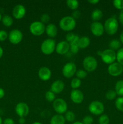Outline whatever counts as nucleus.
I'll return each instance as SVG.
<instances>
[{
	"mask_svg": "<svg viewBox=\"0 0 123 124\" xmlns=\"http://www.w3.org/2000/svg\"><path fill=\"white\" fill-rule=\"evenodd\" d=\"M59 26L63 31H69L75 27L76 21L72 16H67L60 19L59 22Z\"/></svg>",
	"mask_w": 123,
	"mask_h": 124,
	"instance_id": "1",
	"label": "nucleus"
},
{
	"mask_svg": "<svg viewBox=\"0 0 123 124\" xmlns=\"http://www.w3.org/2000/svg\"><path fill=\"white\" fill-rule=\"evenodd\" d=\"M104 31L108 35H113L117 32L118 29V22L116 18L111 17L108 18L105 21L104 25Z\"/></svg>",
	"mask_w": 123,
	"mask_h": 124,
	"instance_id": "2",
	"label": "nucleus"
},
{
	"mask_svg": "<svg viewBox=\"0 0 123 124\" xmlns=\"http://www.w3.org/2000/svg\"><path fill=\"white\" fill-rule=\"evenodd\" d=\"M55 42L53 39H47L42 43L41 46V52L46 55H49L55 50Z\"/></svg>",
	"mask_w": 123,
	"mask_h": 124,
	"instance_id": "3",
	"label": "nucleus"
},
{
	"mask_svg": "<svg viewBox=\"0 0 123 124\" xmlns=\"http://www.w3.org/2000/svg\"><path fill=\"white\" fill-rule=\"evenodd\" d=\"M100 56L102 61L109 65L114 63L116 59V53L115 52V51L110 49H106L101 52Z\"/></svg>",
	"mask_w": 123,
	"mask_h": 124,
	"instance_id": "4",
	"label": "nucleus"
},
{
	"mask_svg": "<svg viewBox=\"0 0 123 124\" xmlns=\"http://www.w3.org/2000/svg\"><path fill=\"white\" fill-rule=\"evenodd\" d=\"M83 65L86 71L91 72L96 70L98 65L97 61L94 57L92 56H88L86 57L83 60Z\"/></svg>",
	"mask_w": 123,
	"mask_h": 124,
	"instance_id": "5",
	"label": "nucleus"
},
{
	"mask_svg": "<svg viewBox=\"0 0 123 124\" xmlns=\"http://www.w3.org/2000/svg\"><path fill=\"white\" fill-rule=\"evenodd\" d=\"M30 31L34 36H41L45 31V26L41 21L33 22L30 26Z\"/></svg>",
	"mask_w": 123,
	"mask_h": 124,
	"instance_id": "6",
	"label": "nucleus"
},
{
	"mask_svg": "<svg viewBox=\"0 0 123 124\" xmlns=\"http://www.w3.org/2000/svg\"><path fill=\"white\" fill-rule=\"evenodd\" d=\"M89 110L93 115H100L104 111V106L101 102L94 101L89 104Z\"/></svg>",
	"mask_w": 123,
	"mask_h": 124,
	"instance_id": "7",
	"label": "nucleus"
},
{
	"mask_svg": "<svg viewBox=\"0 0 123 124\" xmlns=\"http://www.w3.org/2000/svg\"><path fill=\"white\" fill-rule=\"evenodd\" d=\"M53 108L55 112L59 115H62L65 113L67 111L68 104L65 100L58 98L53 102Z\"/></svg>",
	"mask_w": 123,
	"mask_h": 124,
	"instance_id": "8",
	"label": "nucleus"
},
{
	"mask_svg": "<svg viewBox=\"0 0 123 124\" xmlns=\"http://www.w3.org/2000/svg\"><path fill=\"white\" fill-rule=\"evenodd\" d=\"M77 72V67L74 63L68 62L65 64L62 69L63 75L66 78L72 77Z\"/></svg>",
	"mask_w": 123,
	"mask_h": 124,
	"instance_id": "9",
	"label": "nucleus"
},
{
	"mask_svg": "<svg viewBox=\"0 0 123 124\" xmlns=\"http://www.w3.org/2000/svg\"><path fill=\"white\" fill-rule=\"evenodd\" d=\"M8 39L10 42L14 45L18 44L21 42L23 38L22 33L18 29L12 30L8 34Z\"/></svg>",
	"mask_w": 123,
	"mask_h": 124,
	"instance_id": "10",
	"label": "nucleus"
},
{
	"mask_svg": "<svg viewBox=\"0 0 123 124\" xmlns=\"http://www.w3.org/2000/svg\"><path fill=\"white\" fill-rule=\"evenodd\" d=\"M123 71V66L118 62L110 64L108 67V73L112 76H118Z\"/></svg>",
	"mask_w": 123,
	"mask_h": 124,
	"instance_id": "11",
	"label": "nucleus"
},
{
	"mask_svg": "<svg viewBox=\"0 0 123 124\" xmlns=\"http://www.w3.org/2000/svg\"><path fill=\"white\" fill-rule=\"evenodd\" d=\"M16 113L20 117H24L29 113V107L26 103L19 102L15 107Z\"/></svg>",
	"mask_w": 123,
	"mask_h": 124,
	"instance_id": "12",
	"label": "nucleus"
},
{
	"mask_svg": "<svg viewBox=\"0 0 123 124\" xmlns=\"http://www.w3.org/2000/svg\"><path fill=\"white\" fill-rule=\"evenodd\" d=\"M90 30L94 36H101L104 32V25L100 22H94L90 25Z\"/></svg>",
	"mask_w": 123,
	"mask_h": 124,
	"instance_id": "13",
	"label": "nucleus"
},
{
	"mask_svg": "<svg viewBox=\"0 0 123 124\" xmlns=\"http://www.w3.org/2000/svg\"><path fill=\"white\" fill-rule=\"evenodd\" d=\"M26 13V10L25 7L21 4H18L14 6L12 10V15L14 18L17 19H20L24 18Z\"/></svg>",
	"mask_w": 123,
	"mask_h": 124,
	"instance_id": "14",
	"label": "nucleus"
},
{
	"mask_svg": "<svg viewBox=\"0 0 123 124\" xmlns=\"http://www.w3.org/2000/svg\"><path fill=\"white\" fill-rule=\"evenodd\" d=\"M70 49V45L67 41H60L55 47V51L59 54L63 55L66 54Z\"/></svg>",
	"mask_w": 123,
	"mask_h": 124,
	"instance_id": "15",
	"label": "nucleus"
},
{
	"mask_svg": "<svg viewBox=\"0 0 123 124\" xmlns=\"http://www.w3.org/2000/svg\"><path fill=\"white\" fill-rule=\"evenodd\" d=\"M71 99L75 104H80L84 99V95L82 91L78 89L72 90L71 92Z\"/></svg>",
	"mask_w": 123,
	"mask_h": 124,
	"instance_id": "16",
	"label": "nucleus"
},
{
	"mask_svg": "<svg viewBox=\"0 0 123 124\" xmlns=\"http://www.w3.org/2000/svg\"><path fill=\"white\" fill-rule=\"evenodd\" d=\"M38 75L39 78L42 81H48L51 78V71L49 68L47 67H42L39 70Z\"/></svg>",
	"mask_w": 123,
	"mask_h": 124,
	"instance_id": "17",
	"label": "nucleus"
},
{
	"mask_svg": "<svg viewBox=\"0 0 123 124\" xmlns=\"http://www.w3.org/2000/svg\"><path fill=\"white\" fill-rule=\"evenodd\" d=\"M65 84L63 82L60 80H57L54 81L51 85V91L54 94H59L64 89Z\"/></svg>",
	"mask_w": 123,
	"mask_h": 124,
	"instance_id": "18",
	"label": "nucleus"
},
{
	"mask_svg": "<svg viewBox=\"0 0 123 124\" xmlns=\"http://www.w3.org/2000/svg\"><path fill=\"white\" fill-rule=\"evenodd\" d=\"M57 28L54 24H49L45 27V32L50 38H54L57 35Z\"/></svg>",
	"mask_w": 123,
	"mask_h": 124,
	"instance_id": "19",
	"label": "nucleus"
},
{
	"mask_svg": "<svg viewBox=\"0 0 123 124\" xmlns=\"http://www.w3.org/2000/svg\"><path fill=\"white\" fill-rule=\"evenodd\" d=\"M66 120L65 117L62 115H55L51 117L50 120V124H65Z\"/></svg>",
	"mask_w": 123,
	"mask_h": 124,
	"instance_id": "20",
	"label": "nucleus"
},
{
	"mask_svg": "<svg viewBox=\"0 0 123 124\" xmlns=\"http://www.w3.org/2000/svg\"><path fill=\"white\" fill-rule=\"evenodd\" d=\"M90 43V39L87 36H83L82 38H80L79 40H78V42H77V45H78L79 48H82V49H84L88 47L89 46Z\"/></svg>",
	"mask_w": 123,
	"mask_h": 124,
	"instance_id": "21",
	"label": "nucleus"
},
{
	"mask_svg": "<svg viewBox=\"0 0 123 124\" xmlns=\"http://www.w3.org/2000/svg\"><path fill=\"white\" fill-rule=\"evenodd\" d=\"M103 16L102 12L100 9L96 8L93 10L91 13V18L94 22H98Z\"/></svg>",
	"mask_w": 123,
	"mask_h": 124,
	"instance_id": "22",
	"label": "nucleus"
},
{
	"mask_svg": "<svg viewBox=\"0 0 123 124\" xmlns=\"http://www.w3.org/2000/svg\"><path fill=\"white\" fill-rule=\"evenodd\" d=\"M79 39L80 38L78 37V36L74 35L73 33H69L66 36V41L69 44V45L77 44Z\"/></svg>",
	"mask_w": 123,
	"mask_h": 124,
	"instance_id": "23",
	"label": "nucleus"
},
{
	"mask_svg": "<svg viewBox=\"0 0 123 124\" xmlns=\"http://www.w3.org/2000/svg\"><path fill=\"white\" fill-rule=\"evenodd\" d=\"M121 46V44L119 41L117 39H113L109 42V49L112 50L113 51L115 50H118L120 49Z\"/></svg>",
	"mask_w": 123,
	"mask_h": 124,
	"instance_id": "24",
	"label": "nucleus"
},
{
	"mask_svg": "<svg viewBox=\"0 0 123 124\" xmlns=\"http://www.w3.org/2000/svg\"><path fill=\"white\" fill-rule=\"evenodd\" d=\"M115 92L116 94L123 96V80H119L116 83Z\"/></svg>",
	"mask_w": 123,
	"mask_h": 124,
	"instance_id": "25",
	"label": "nucleus"
},
{
	"mask_svg": "<svg viewBox=\"0 0 123 124\" xmlns=\"http://www.w3.org/2000/svg\"><path fill=\"white\" fill-rule=\"evenodd\" d=\"M1 21H2L3 25L6 27H10L13 23V18L9 15L4 16L2 18Z\"/></svg>",
	"mask_w": 123,
	"mask_h": 124,
	"instance_id": "26",
	"label": "nucleus"
},
{
	"mask_svg": "<svg viewBox=\"0 0 123 124\" xmlns=\"http://www.w3.org/2000/svg\"><path fill=\"white\" fill-rule=\"evenodd\" d=\"M66 4L70 9L76 10L78 8L79 3L78 1L76 0H68L66 1Z\"/></svg>",
	"mask_w": 123,
	"mask_h": 124,
	"instance_id": "27",
	"label": "nucleus"
},
{
	"mask_svg": "<svg viewBox=\"0 0 123 124\" xmlns=\"http://www.w3.org/2000/svg\"><path fill=\"white\" fill-rule=\"evenodd\" d=\"M65 119L68 122H73L75 119V115L72 111H68L65 113Z\"/></svg>",
	"mask_w": 123,
	"mask_h": 124,
	"instance_id": "28",
	"label": "nucleus"
},
{
	"mask_svg": "<svg viewBox=\"0 0 123 124\" xmlns=\"http://www.w3.org/2000/svg\"><path fill=\"white\" fill-rule=\"evenodd\" d=\"M81 84H82L81 80L77 78H75L72 79V80L71 81V86L74 90H76L80 87Z\"/></svg>",
	"mask_w": 123,
	"mask_h": 124,
	"instance_id": "29",
	"label": "nucleus"
},
{
	"mask_svg": "<svg viewBox=\"0 0 123 124\" xmlns=\"http://www.w3.org/2000/svg\"><path fill=\"white\" fill-rule=\"evenodd\" d=\"M115 106L118 110L123 112V97L117 98L115 101Z\"/></svg>",
	"mask_w": 123,
	"mask_h": 124,
	"instance_id": "30",
	"label": "nucleus"
},
{
	"mask_svg": "<svg viewBox=\"0 0 123 124\" xmlns=\"http://www.w3.org/2000/svg\"><path fill=\"white\" fill-rule=\"evenodd\" d=\"M116 95L117 94L115 90H110L107 91V93H106V98L108 100H113V99L116 98Z\"/></svg>",
	"mask_w": 123,
	"mask_h": 124,
	"instance_id": "31",
	"label": "nucleus"
},
{
	"mask_svg": "<svg viewBox=\"0 0 123 124\" xmlns=\"http://www.w3.org/2000/svg\"><path fill=\"white\" fill-rule=\"evenodd\" d=\"M55 94L51 91L49 90L48 91L47 93H45V99L49 102H54L55 101Z\"/></svg>",
	"mask_w": 123,
	"mask_h": 124,
	"instance_id": "32",
	"label": "nucleus"
},
{
	"mask_svg": "<svg viewBox=\"0 0 123 124\" xmlns=\"http://www.w3.org/2000/svg\"><path fill=\"white\" fill-rule=\"evenodd\" d=\"M116 60L118 63L123 66V48L118 50L116 53Z\"/></svg>",
	"mask_w": 123,
	"mask_h": 124,
	"instance_id": "33",
	"label": "nucleus"
},
{
	"mask_svg": "<svg viewBox=\"0 0 123 124\" xmlns=\"http://www.w3.org/2000/svg\"><path fill=\"white\" fill-rule=\"evenodd\" d=\"M109 117L106 115H101L98 119L99 124H109Z\"/></svg>",
	"mask_w": 123,
	"mask_h": 124,
	"instance_id": "34",
	"label": "nucleus"
},
{
	"mask_svg": "<svg viewBox=\"0 0 123 124\" xmlns=\"http://www.w3.org/2000/svg\"><path fill=\"white\" fill-rule=\"evenodd\" d=\"M113 4L117 9L123 10V0H115L113 1Z\"/></svg>",
	"mask_w": 123,
	"mask_h": 124,
	"instance_id": "35",
	"label": "nucleus"
},
{
	"mask_svg": "<svg viewBox=\"0 0 123 124\" xmlns=\"http://www.w3.org/2000/svg\"><path fill=\"white\" fill-rule=\"evenodd\" d=\"M76 76H77V78L80 79H84L87 76V72L84 70H79L77 71L76 72Z\"/></svg>",
	"mask_w": 123,
	"mask_h": 124,
	"instance_id": "36",
	"label": "nucleus"
},
{
	"mask_svg": "<svg viewBox=\"0 0 123 124\" xmlns=\"http://www.w3.org/2000/svg\"><path fill=\"white\" fill-rule=\"evenodd\" d=\"M50 21V16L47 13H43L41 16V22L43 24H47Z\"/></svg>",
	"mask_w": 123,
	"mask_h": 124,
	"instance_id": "37",
	"label": "nucleus"
},
{
	"mask_svg": "<svg viewBox=\"0 0 123 124\" xmlns=\"http://www.w3.org/2000/svg\"><path fill=\"white\" fill-rule=\"evenodd\" d=\"M70 50L73 54H77L79 51V47H78L77 44H74L70 45Z\"/></svg>",
	"mask_w": 123,
	"mask_h": 124,
	"instance_id": "38",
	"label": "nucleus"
},
{
	"mask_svg": "<svg viewBox=\"0 0 123 124\" xmlns=\"http://www.w3.org/2000/svg\"><path fill=\"white\" fill-rule=\"evenodd\" d=\"M93 122H94V119L92 117L90 116H86L83 118L82 123L83 124H92Z\"/></svg>",
	"mask_w": 123,
	"mask_h": 124,
	"instance_id": "39",
	"label": "nucleus"
},
{
	"mask_svg": "<svg viewBox=\"0 0 123 124\" xmlns=\"http://www.w3.org/2000/svg\"><path fill=\"white\" fill-rule=\"evenodd\" d=\"M8 35L7 31L4 30H0V41H4L8 38Z\"/></svg>",
	"mask_w": 123,
	"mask_h": 124,
	"instance_id": "40",
	"label": "nucleus"
},
{
	"mask_svg": "<svg viewBox=\"0 0 123 124\" xmlns=\"http://www.w3.org/2000/svg\"><path fill=\"white\" fill-rule=\"evenodd\" d=\"M80 16H81V13L80 12V11L77 10H74L73 12H72V17L75 19V20L76 19H78V18L80 17Z\"/></svg>",
	"mask_w": 123,
	"mask_h": 124,
	"instance_id": "41",
	"label": "nucleus"
},
{
	"mask_svg": "<svg viewBox=\"0 0 123 124\" xmlns=\"http://www.w3.org/2000/svg\"><path fill=\"white\" fill-rule=\"evenodd\" d=\"M3 124H14V122L12 119L7 118L4 121Z\"/></svg>",
	"mask_w": 123,
	"mask_h": 124,
	"instance_id": "42",
	"label": "nucleus"
},
{
	"mask_svg": "<svg viewBox=\"0 0 123 124\" xmlns=\"http://www.w3.org/2000/svg\"><path fill=\"white\" fill-rule=\"evenodd\" d=\"M119 19L120 23L123 25V10H121L119 15Z\"/></svg>",
	"mask_w": 123,
	"mask_h": 124,
	"instance_id": "43",
	"label": "nucleus"
},
{
	"mask_svg": "<svg viewBox=\"0 0 123 124\" xmlns=\"http://www.w3.org/2000/svg\"><path fill=\"white\" fill-rule=\"evenodd\" d=\"M5 95V92L2 88H0V99L4 98Z\"/></svg>",
	"mask_w": 123,
	"mask_h": 124,
	"instance_id": "44",
	"label": "nucleus"
},
{
	"mask_svg": "<svg viewBox=\"0 0 123 124\" xmlns=\"http://www.w3.org/2000/svg\"><path fill=\"white\" fill-rule=\"evenodd\" d=\"M88 2L92 4H96L98 3L99 1L98 0H90V1H88Z\"/></svg>",
	"mask_w": 123,
	"mask_h": 124,
	"instance_id": "45",
	"label": "nucleus"
},
{
	"mask_svg": "<svg viewBox=\"0 0 123 124\" xmlns=\"http://www.w3.org/2000/svg\"><path fill=\"white\" fill-rule=\"evenodd\" d=\"M19 123L20 124H24L25 123V119L24 117H20L19 119Z\"/></svg>",
	"mask_w": 123,
	"mask_h": 124,
	"instance_id": "46",
	"label": "nucleus"
},
{
	"mask_svg": "<svg viewBox=\"0 0 123 124\" xmlns=\"http://www.w3.org/2000/svg\"><path fill=\"white\" fill-rule=\"evenodd\" d=\"M3 55V49H2V47L0 46V59L1 58V57Z\"/></svg>",
	"mask_w": 123,
	"mask_h": 124,
	"instance_id": "47",
	"label": "nucleus"
},
{
	"mask_svg": "<svg viewBox=\"0 0 123 124\" xmlns=\"http://www.w3.org/2000/svg\"><path fill=\"white\" fill-rule=\"evenodd\" d=\"M120 40H121V42L123 44V31H122L120 35Z\"/></svg>",
	"mask_w": 123,
	"mask_h": 124,
	"instance_id": "48",
	"label": "nucleus"
},
{
	"mask_svg": "<svg viewBox=\"0 0 123 124\" xmlns=\"http://www.w3.org/2000/svg\"><path fill=\"white\" fill-rule=\"evenodd\" d=\"M72 124H83L81 122H75Z\"/></svg>",
	"mask_w": 123,
	"mask_h": 124,
	"instance_id": "49",
	"label": "nucleus"
},
{
	"mask_svg": "<svg viewBox=\"0 0 123 124\" xmlns=\"http://www.w3.org/2000/svg\"><path fill=\"white\" fill-rule=\"evenodd\" d=\"M32 124H42L41 123V122H34V123H33Z\"/></svg>",
	"mask_w": 123,
	"mask_h": 124,
	"instance_id": "50",
	"label": "nucleus"
},
{
	"mask_svg": "<svg viewBox=\"0 0 123 124\" xmlns=\"http://www.w3.org/2000/svg\"><path fill=\"white\" fill-rule=\"evenodd\" d=\"M0 124H2V119L0 116Z\"/></svg>",
	"mask_w": 123,
	"mask_h": 124,
	"instance_id": "51",
	"label": "nucleus"
},
{
	"mask_svg": "<svg viewBox=\"0 0 123 124\" xmlns=\"http://www.w3.org/2000/svg\"><path fill=\"white\" fill-rule=\"evenodd\" d=\"M1 19H2V16H1V13H0V21H1Z\"/></svg>",
	"mask_w": 123,
	"mask_h": 124,
	"instance_id": "52",
	"label": "nucleus"
}]
</instances>
